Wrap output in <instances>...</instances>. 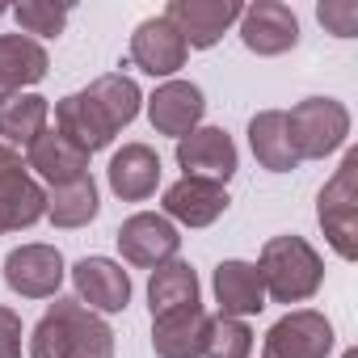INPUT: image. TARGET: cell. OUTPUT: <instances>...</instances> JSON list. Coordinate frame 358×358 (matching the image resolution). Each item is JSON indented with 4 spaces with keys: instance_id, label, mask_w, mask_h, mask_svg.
<instances>
[{
    "instance_id": "obj_1",
    "label": "cell",
    "mask_w": 358,
    "mask_h": 358,
    "mask_svg": "<svg viewBox=\"0 0 358 358\" xmlns=\"http://www.w3.org/2000/svg\"><path fill=\"white\" fill-rule=\"evenodd\" d=\"M139 85L122 72H106L97 76L89 89L68 93L64 101H55V131L64 139H72L80 152H101L122 127L135 122L139 114Z\"/></svg>"
},
{
    "instance_id": "obj_2",
    "label": "cell",
    "mask_w": 358,
    "mask_h": 358,
    "mask_svg": "<svg viewBox=\"0 0 358 358\" xmlns=\"http://www.w3.org/2000/svg\"><path fill=\"white\" fill-rule=\"evenodd\" d=\"M114 329L80 299H55L30 333V358H110Z\"/></svg>"
},
{
    "instance_id": "obj_3",
    "label": "cell",
    "mask_w": 358,
    "mask_h": 358,
    "mask_svg": "<svg viewBox=\"0 0 358 358\" xmlns=\"http://www.w3.org/2000/svg\"><path fill=\"white\" fill-rule=\"evenodd\" d=\"M262 287L274 303H303L324 282V262L303 236H274L262 245L257 257Z\"/></svg>"
},
{
    "instance_id": "obj_4",
    "label": "cell",
    "mask_w": 358,
    "mask_h": 358,
    "mask_svg": "<svg viewBox=\"0 0 358 358\" xmlns=\"http://www.w3.org/2000/svg\"><path fill=\"white\" fill-rule=\"evenodd\" d=\"M316 220L341 262L358 257V152H345L341 169L324 182L316 199Z\"/></svg>"
},
{
    "instance_id": "obj_5",
    "label": "cell",
    "mask_w": 358,
    "mask_h": 358,
    "mask_svg": "<svg viewBox=\"0 0 358 358\" xmlns=\"http://www.w3.org/2000/svg\"><path fill=\"white\" fill-rule=\"evenodd\" d=\"M287 135L299 160H324L345 143L350 110L337 97H308L287 114Z\"/></svg>"
},
{
    "instance_id": "obj_6",
    "label": "cell",
    "mask_w": 358,
    "mask_h": 358,
    "mask_svg": "<svg viewBox=\"0 0 358 358\" xmlns=\"http://www.w3.org/2000/svg\"><path fill=\"white\" fill-rule=\"evenodd\" d=\"M47 215V190L17 156V148L0 143V236L22 232Z\"/></svg>"
},
{
    "instance_id": "obj_7",
    "label": "cell",
    "mask_w": 358,
    "mask_h": 358,
    "mask_svg": "<svg viewBox=\"0 0 358 358\" xmlns=\"http://www.w3.org/2000/svg\"><path fill=\"white\" fill-rule=\"evenodd\" d=\"M245 5H236V0H169L164 17L173 22V30L186 38V47H215L236 22H241Z\"/></svg>"
},
{
    "instance_id": "obj_8",
    "label": "cell",
    "mask_w": 358,
    "mask_h": 358,
    "mask_svg": "<svg viewBox=\"0 0 358 358\" xmlns=\"http://www.w3.org/2000/svg\"><path fill=\"white\" fill-rule=\"evenodd\" d=\"M118 249H122V257H127L131 266L156 270V266H164V262L177 257L182 236H177L173 220H164V215H156V211H139V215L122 220V228H118Z\"/></svg>"
},
{
    "instance_id": "obj_9",
    "label": "cell",
    "mask_w": 358,
    "mask_h": 358,
    "mask_svg": "<svg viewBox=\"0 0 358 358\" xmlns=\"http://www.w3.org/2000/svg\"><path fill=\"white\" fill-rule=\"evenodd\" d=\"M333 350V324L312 312H287L270 333H266V358H329Z\"/></svg>"
},
{
    "instance_id": "obj_10",
    "label": "cell",
    "mask_w": 358,
    "mask_h": 358,
    "mask_svg": "<svg viewBox=\"0 0 358 358\" xmlns=\"http://www.w3.org/2000/svg\"><path fill=\"white\" fill-rule=\"evenodd\" d=\"M5 282L22 299H51L64 282V257L55 245H22L5 257Z\"/></svg>"
},
{
    "instance_id": "obj_11",
    "label": "cell",
    "mask_w": 358,
    "mask_h": 358,
    "mask_svg": "<svg viewBox=\"0 0 358 358\" xmlns=\"http://www.w3.org/2000/svg\"><path fill=\"white\" fill-rule=\"evenodd\" d=\"M177 164L186 169V177H207L224 186L236 173V143L224 127H194L177 139Z\"/></svg>"
},
{
    "instance_id": "obj_12",
    "label": "cell",
    "mask_w": 358,
    "mask_h": 358,
    "mask_svg": "<svg viewBox=\"0 0 358 358\" xmlns=\"http://www.w3.org/2000/svg\"><path fill=\"white\" fill-rule=\"evenodd\" d=\"M186 38L173 30V22L160 13V17H148L135 26L131 34V64L148 76H173L177 68H186Z\"/></svg>"
},
{
    "instance_id": "obj_13",
    "label": "cell",
    "mask_w": 358,
    "mask_h": 358,
    "mask_svg": "<svg viewBox=\"0 0 358 358\" xmlns=\"http://www.w3.org/2000/svg\"><path fill=\"white\" fill-rule=\"evenodd\" d=\"M241 43L253 55H282L299 43V17L278 0H257L241 13Z\"/></svg>"
},
{
    "instance_id": "obj_14",
    "label": "cell",
    "mask_w": 358,
    "mask_h": 358,
    "mask_svg": "<svg viewBox=\"0 0 358 358\" xmlns=\"http://www.w3.org/2000/svg\"><path fill=\"white\" fill-rule=\"evenodd\" d=\"M228 190L207 177H182L164 190V220H177L186 228H207L228 211Z\"/></svg>"
},
{
    "instance_id": "obj_15",
    "label": "cell",
    "mask_w": 358,
    "mask_h": 358,
    "mask_svg": "<svg viewBox=\"0 0 358 358\" xmlns=\"http://www.w3.org/2000/svg\"><path fill=\"white\" fill-rule=\"evenodd\" d=\"M72 282L80 303H89V312H122L131 303V278L110 257H80L72 266Z\"/></svg>"
},
{
    "instance_id": "obj_16",
    "label": "cell",
    "mask_w": 358,
    "mask_h": 358,
    "mask_svg": "<svg viewBox=\"0 0 358 358\" xmlns=\"http://www.w3.org/2000/svg\"><path fill=\"white\" fill-rule=\"evenodd\" d=\"M207 101H203V89L190 85V80H169L160 85L152 97H148V118L160 135H173V139H182L199 127Z\"/></svg>"
},
{
    "instance_id": "obj_17",
    "label": "cell",
    "mask_w": 358,
    "mask_h": 358,
    "mask_svg": "<svg viewBox=\"0 0 358 358\" xmlns=\"http://www.w3.org/2000/svg\"><path fill=\"white\" fill-rule=\"evenodd\" d=\"M26 169H34L51 190L55 186H72V182H80V177H89V152H80L59 131H43L26 148Z\"/></svg>"
},
{
    "instance_id": "obj_18",
    "label": "cell",
    "mask_w": 358,
    "mask_h": 358,
    "mask_svg": "<svg viewBox=\"0 0 358 358\" xmlns=\"http://www.w3.org/2000/svg\"><path fill=\"white\" fill-rule=\"evenodd\" d=\"M211 320L199 308H186V312H173V316H160L152 320V350L160 358H203L207 354V337H211Z\"/></svg>"
},
{
    "instance_id": "obj_19",
    "label": "cell",
    "mask_w": 358,
    "mask_h": 358,
    "mask_svg": "<svg viewBox=\"0 0 358 358\" xmlns=\"http://www.w3.org/2000/svg\"><path fill=\"white\" fill-rule=\"evenodd\" d=\"M106 173H110V190L122 203H143L160 186V156L148 143H122Z\"/></svg>"
},
{
    "instance_id": "obj_20",
    "label": "cell",
    "mask_w": 358,
    "mask_h": 358,
    "mask_svg": "<svg viewBox=\"0 0 358 358\" xmlns=\"http://www.w3.org/2000/svg\"><path fill=\"white\" fill-rule=\"evenodd\" d=\"M215 303H220V316H257L266 308V287H262V274L257 266L249 262H220L215 266Z\"/></svg>"
},
{
    "instance_id": "obj_21",
    "label": "cell",
    "mask_w": 358,
    "mask_h": 358,
    "mask_svg": "<svg viewBox=\"0 0 358 358\" xmlns=\"http://www.w3.org/2000/svg\"><path fill=\"white\" fill-rule=\"evenodd\" d=\"M51 59L43 51V43L26 38V34H0V101L22 93L26 85H38L47 76Z\"/></svg>"
},
{
    "instance_id": "obj_22",
    "label": "cell",
    "mask_w": 358,
    "mask_h": 358,
    "mask_svg": "<svg viewBox=\"0 0 358 358\" xmlns=\"http://www.w3.org/2000/svg\"><path fill=\"white\" fill-rule=\"evenodd\" d=\"M148 308H152V320L186 312V308H199V274L186 262H177V257L156 266L152 278H148Z\"/></svg>"
},
{
    "instance_id": "obj_23",
    "label": "cell",
    "mask_w": 358,
    "mask_h": 358,
    "mask_svg": "<svg viewBox=\"0 0 358 358\" xmlns=\"http://www.w3.org/2000/svg\"><path fill=\"white\" fill-rule=\"evenodd\" d=\"M249 148H253L257 164L270 169V173L299 169V156H295L291 135H287V110H262V114H253V122H249Z\"/></svg>"
},
{
    "instance_id": "obj_24",
    "label": "cell",
    "mask_w": 358,
    "mask_h": 358,
    "mask_svg": "<svg viewBox=\"0 0 358 358\" xmlns=\"http://www.w3.org/2000/svg\"><path fill=\"white\" fill-rule=\"evenodd\" d=\"M47 118H51V106L38 93H13L0 101V135L9 139V148H17V143L30 148L47 131Z\"/></svg>"
},
{
    "instance_id": "obj_25",
    "label": "cell",
    "mask_w": 358,
    "mask_h": 358,
    "mask_svg": "<svg viewBox=\"0 0 358 358\" xmlns=\"http://www.w3.org/2000/svg\"><path fill=\"white\" fill-rule=\"evenodd\" d=\"M47 215L55 228H85L97 215V186L93 177H80L72 186H55L47 194Z\"/></svg>"
},
{
    "instance_id": "obj_26",
    "label": "cell",
    "mask_w": 358,
    "mask_h": 358,
    "mask_svg": "<svg viewBox=\"0 0 358 358\" xmlns=\"http://www.w3.org/2000/svg\"><path fill=\"white\" fill-rule=\"evenodd\" d=\"M253 354V329L236 316H215L207 337V358H249Z\"/></svg>"
},
{
    "instance_id": "obj_27",
    "label": "cell",
    "mask_w": 358,
    "mask_h": 358,
    "mask_svg": "<svg viewBox=\"0 0 358 358\" xmlns=\"http://www.w3.org/2000/svg\"><path fill=\"white\" fill-rule=\"evenodd\" d=\"M13 17H17V26L26 30V38H30V34L55 38V34H64V26H68V5H55V0H22V5L13 9Z\"/></svg>"
},
{
    "instance_id": "obj_28",
    "label": "cell",
    "mask_w": 358,
    "mask_h": 358,
    "mask_svg": "<svg viewBox=\"0 0 358 358\" xmlns=\"http://www.w3.org/2000/svg\"><path fill=\"white\" fill-rule=\"evenodd\" d=\"M316 17L337 38H354L358 34V5L354 0H324V5H316Z\"/></svg>"
},
{
    "instance_id": "obj_29",
    "label": "cell",
    "mask_w": 358,
    "mask_h": 358,
    "mask_svg": "<svg viewBox=\"0 0 358 358\" xmlns=\"http://www.w3.org/2000/svg\"><path fill=\"white\" fill-rule=\"evenodd\" d=\"M0 358H22V316L0 308Z\"/></svg>"
},
{
    "instance_id": "obj_30",
    "label": "cell",
    "mask_w": 358,
    "mask_h": 358,
    "mask_svg": "<svg viewBox=\"0 0 358 358\" xmlns=\"http://www.w3.org/2000/svg\"><path fill=\"white\" fill-rule=\"evenodd\" d=\"M341 358H358V350H345V354H341Z\"/></svg>"
},
{
    "instance_id": "obj_31",
    "label": "cell",
    "mask_w": 358,
    "mask_h": 358,
    "mask_svg": "<svg viewBox=\"0 0 358 358\" xmlns=\"http://www.w3.org/2000/svg\"><path fill=\"white\" fill-rule=\"evenodd\" d=\"M5 13H9V9H5V5H0V17H5Z\"/></svg>"
}]
</instances>
